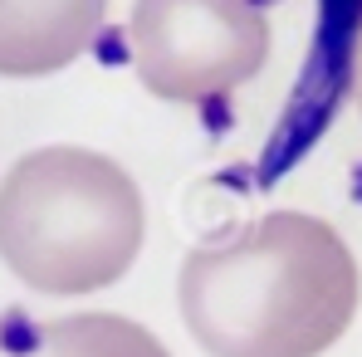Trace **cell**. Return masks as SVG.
<instances>
[{"instance_id": "cell-1", "label": "cell", "mask_w": 362, "mask_h": 357, "mask_svg": "<svg viewBox=\"0 0 362 357\" xmlns=\"http://www.w3.org/2000/svg\"><path fill=\"white\" fill-rule=\"evenodd\" d=\"M177 298L211 357H318L348 333L362 279L328 221L274 211L191 250Z\"/></svg>"}, {"instance_id": "cell-2", "label": "cell", "mask_w": 362, "mask_h": 357, "mask_svg": "<svg viewBox=\"0 0 362 357\" xmlns=\"http://www.w3.org/2000/svg\"><path fill=\"white\" fill-rule=\"evenodd\" d=\"M142 191L88 147L25 152L0 181V259L40 294H93L142 250Z\"/></svg>"}, {"instance_id": "cell-3", "label": "cell", "mask_w": 362, "mask_h": 357, "mask_svg": "<svg viewBox=\"0 0 362 357\" xmlns=\"http://www.w3.org/2000/svg\"><path fill=\"white\" fill-rule=\"evenodd\" d=\"M127 40L137 78L167 103L221 98L269 59V20L255 0H137Z\"/></svg>"}, {"instance_id": "cell-4", "label": "cell", "mask_w": 362, "mask_h": 357, "mask_svg": "<svg viewBox=\"0 0 362 357\" xmlns=\"http://www.w3.org/2000/svg\"><path fill=\"white\" fill-rule=\"evenodd\" d=\"M108 0H0V74L40 78L69 69L98 30Z\"/></svg>"}, {"instance_id": "cell-5", "label": "cell", "mask_w": 362, "mask_h": 357, "mask_svg": "<svg viewBox=\"0 0 362 357\" xmlns=\"http://www.w3.org/2000/svg\"><path fill=\"white\" fill-rule=\"evenodd\" d=\"M20 357H172L142 323L118 313H74L40 328Z\"/></svg>"}, {"instance_id": "cell-6", "label": "cell", "mask_w": 362, "mask_h": 357, "mask_svg": "<svg viewBox=\"0 0 362 357\" xmlns=\"http://www.w3.org/2000/svg\"><path fill=\"white\" fill-rule=\"evenodd\" d=\"M358 103H362V64H358Z\"/></svg>"}]
</instances>
